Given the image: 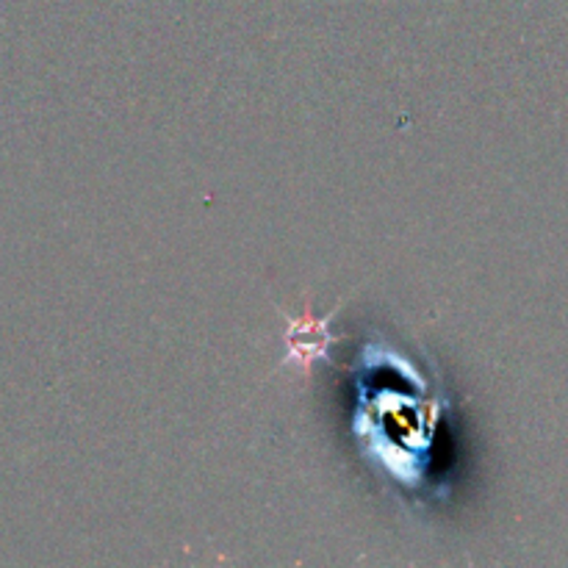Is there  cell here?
Returning a JSON list of instances; mask_svg holds the SVG:
<instances>
[{"mask_svg": "<svg viewBox=\"0 0 568 568\" xmlns=\"http://www.w3.org/2000/svg\"><path fill=\"white\" fill-rule=\"evenodd\" d=\"M327 342H331V336H327L325 322H314L311 316L292 322L286 336L288 361H294L300 366H311L316 358H322L327 353Z\"/></svg>", "mask_w": 568, "mask_h": 568, "instance_id": "cell-1", "label": "cell"}]
</instances>
